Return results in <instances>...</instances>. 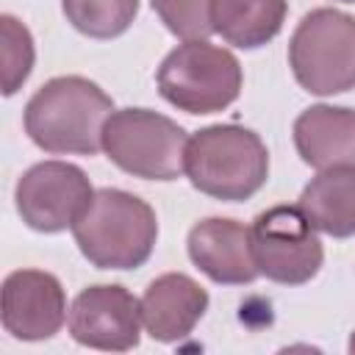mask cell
Listing matches in <instances>:
<instances>
[{
	"label": "cell",
	"mask_w": 355,
	"mask_h": 355,
	"mask_svg": "<svg viewBox=\"0 0 355 355\" xmlns=\"http://www.w3.org/2000/svg\"><path fill=\"white\" fill-rule=\"evenodd\" d=\"M161 22L169 33L183 42L208 39L214 33L211 25V3L214 0H150Z\"/></svg>",
	"instance_id": "cell-18"
},
{
	"label": "cell",
	"mask_w": 355,
	"mask_h": 355,
	"mask_svg": "<svg viewBox=\"0 0 355 355\" xmlns=\"http://www.w3.org/2000/svg\"><path fill=\"white\" fill-rule=\"evenodd\" d=\"M297 205L319 233L333 239L355 236V166L319 169L305 183Z\"/></svg>",
	"instance_id": "cell-14"
},
{
	"label": "cell",
	"mask_w": 355,
	"mask_h": 355,
	"mask_svg": "<svg viewBox=\"0 0 355 355\" xmlns=\"http://www.w3.org/2000/svg\"><path fill=\"white\" fill-rule=\"evenodd\" d=\"M186 175L197 191L214 200H250L269 178V150L244 125H208L189 136Z\"/></svg>",
	"instance_id": "cell-3"
},
{
	"label": "cell",
	"mask_w": 355,
	"mask_h": 355,
	"mask_svg": "<svg viewBox=\"0 0 355 355\" xmlns=\"http://www.w3.org/2000/svg\"><path fill=\"white\" fill-rule=\"evenodd\" d=\"M72 236L92 266L139 269L153 255L158 219L141 197L122 189H100L72 225Z\"/></svg>",
	"instance_id": "cell-2"
},
{
	"label": "cell",
	"mask_w": 355,
	"mask_h": 355,
	"mask_svg": "<svg viewBox=\"0 0 355 355\" xmlns=\"http://www.w3.org/2000/svg\"><path fill=\"white\" fill-rule=\"evenodd\" d=\"M338 3H355V0H338Z\"/></svg>",
	"instance_id": "cell-20"
},
{
	"label": "cell",
	"mask_w": 355,
	"mask_h": 355,
	"mask_svg": "<svg viewBox=\"0 0 355 355\" xmlns=\"http://www.w3.org/2000/svg\"><path fill=\"white\" fill-rule=\"evenodd\" d=\"M288 67L316 97L355 89V17L338 8L308 11L291 33Z\"/></svg>",
	"instance_id": "cell-5"
},
{
	"label": "cell",
	"mask_w": 355,
	"mask_h": 355,
	"mask_svg": "<svg viewBox=\"0 0 355 355\" xmlns=\"http://www.w3.org/2000/svg\"><path fill=\"white\" fill-rule=\"evenodd\" d=\"M186 250L191 263L222 286H247L261 272L252 258L250 227L236 219L208 216L200 219L186 239Z\"/></svg>",
	"instance_id": "cell-11"
},
{
	"label": "cell",
	"mask_w": 355,
	"mask_h": 355,
	"mask_svg": "<svg viewBox=\"0 0 355 355\" xmlns=\"http://www.w3.org/2000/svg\"><path fill=\"white\" fill-rule=\"evenodd\" d=\"M114 100L83 75L50 78L25 105L28 139L53 155H97Z\"/></svg>",
	"instance_id": "cell-1"
},
{
	"label": "cell",
	"mask_w": 355,
	"mask_h": 355,
	"mask_svg": "<svg viewBox=\"0 0 355 355\" xmlns=\"http://www.w3.org/2000/svg\"><path fill=\"white\" fill-rule=\"evenodd\" d=\"M158 94L186 114H216L225 111L241 94V64L239 58L211 44L208 39H194L178 44L158 67L155 75Z\"/></svg>",
	"instance_id": "cell-4"
},
{
	"label": "cell",
	"mask_w": 355,
	"mask_h": 355,
	"mask_svg": "<svg viewBox=\"0 0 355 355\" xmlns=\"http://www.w3.org/2000/svg\"><path fill=\"white\" fill-rule=\"evenodd\" d=\"M208 311V291L183 272L155 277L141 294V324L153 341L186 338Z\"/></svg>",
	"instance_id": "cell-12"
},
{
	"label": "cell",
	"mask_w": 355,
	"mask_h": 355,
	"mask_svg": "<svg viewBox=\"0 0 355 355\" xmlns=\"http://www.w3.org/2000/svg\"><path fill=\"white\" fill-rule=\"evenodd\" d=\"M252 258L258 272L283 286H302L319 275L324 250L300 205H272L252 219Z\"/></svg>",
	"instance_id": "cell-7"
},
{
	"label": "cell",
	"mask_w": 355,
	"mask_h": 355,
	"mask_svg": "<svg viewBox=\"0 0 355 355\" xmlns=\"http://www.w3.org/2000/svg\"><path fill=\"white\" fill-rule=\"evenodd\" d=\"M286 11V0H214L211 25L227 44L255 50L283 31Z\"/></svg>",
	"instance_id": "cell-15"
},
{
	"label": "cell",
	"mask_w": 355,
	"mask_h": 355,
	"mask_svg": "<svg viewBox=\"0 0 355 355\" xmlns=\"http://www.w3.org/2000/svg\"><path fill=\"white\" fill-rule=\"evenodd\" d=\"M186 130L150 108L114 111L103 130L108 161L141 180H178L186 172Z\"/></svg>",
	"instance_id": "cell-6"
},
{
	"label": "cell",
	"mask_w": 355,
	"mask_h": 355,
	"mask_svg": "<svg viewBox=\"0 0 355 355\" xmlns=\"http://www.w3.org/2000/svg\"><path fill=\"white\" fill-rule=\"evenodd\" d=\"M69 333L78 344L105 352H125L141 336V300L119 283L83 288L69 308Z\"/></svg>",
	"instance_id": "cell-9"
},
{
	"label": "cell",
	"mask_w": 355,
	"mask_h": 355,
	"mask_svg": "<svg viewBox=\"0 0 355 355\" xmlns=\"http://www.w3.org/2000/svg\"><path fill=\"white\" fill-rule=\"evenodd\" d=\"M61 8L78 33L89 39H116L133 25L139 0H61Z\"/></svg>",
	"instance_id": "cell-16"
},
{
	"label": "cell",
	"mask_w": 355,
	"mask_h": 355,
	"mask_svg": "<svg viewBox=\"0 0 355 355\" xmlns=\"http://www.w3.org/2000/svg\"><path fill=\"white\" fill-rule=\"evenodd\" d=\"M349 352H355V333H352V338H349Z\"/></svg>",
	"instance_id": "cell-19"
},
{
	"label": "cell",
	"mask_w": 355,
	"mask_h": 355,
	"mask_svg": "<svg viewBox=\"0 0 355 355\" xmlns=\"http://www.w3.org/2000/svg\"><path fill=\"white\" fill-rule=\"evenodd\" d=\"M0 58H3V94L11 97L33 69V36L31 31L11 14L0 17Z\"/></svg>",
	"instance_id": "cell-17"
},
{
	"label": "cell",
	"mask_w": 355,
	"mask_h": 355,
	"mask_svg": "<svg viewBox=\"0 0 355 355\" xmlns=\"http://www.w3.org/2000/svg\"><path fill=\"white\" fill-rule=\"evenodd\" d=\"M0 319L6 333L19 341L53 338L67 319V294L55 275L17 269L3 280Z\"/></svg>",
	"instance_id": "cell-10"
},
{
	"label": "cell",
	"mask_w": 355,
	"mask_h": 355,
	"mask_svg": "<svg viewBox=\"0 0 355 355\" xmlns=\"http://www.w3.org/2000/svg\"><path fill=\"white\" fill-rule=\"evenodd\" d=\"M294 147L313 169L355 166V111L344 105H311L294 119Z\"/></svg>",
	"instance_id": "cell-13"
},
{
	"label": "cell",
	"mask_w": 355,
	"mask_h": 355,
	"mask_svg": "<svg viewBox=\"0 0 355 355\" xmlns=\"http://www.w3.org/2000/svg\"><path fill=\"white\" fill-rule=\"evenodd\" d=\"M92 197L94 189L86 172L67 161H42L31 166L14 189L17 214L36 233H61L72 227Z\"/></svg>",
	"instance_id": "cell-8"
}]
</instances>
